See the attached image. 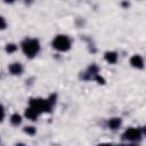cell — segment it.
Returning <instances> with one entry per match:
<instances>
[{"mask_svg":"<svg viewBox=\"0 0 146 146\" xmlns=\"http://www.w3.org/2000/svg\"><path fill=\"white\" fill-rule=\"evenodd\" d=\"M122 125V119L121 117H111L107 121V128L111 130H117Z\"/></svg>","mask_w":146,"mask_h":146,"instance_id":"obj_9","label":"cell"},{"mask_svg":"<svg viewBox=\"0 0 146 146\" xmlns=\"http://www.w3.org/2000/svg\"><path fill=\"white\" fill-rule=\"evenodd\" d=\"M104 59L108 63V64H115L119 59V55L116 51H113V50H110V51H106L104 54Z\"/></svg>","mask_w":146,"mask_h":146,"instance_id":"obj_8","label":"cell"},{"mask_svg":"<svg viewBox=\"0 0 146 146\" xmlns=\"http://www.w3.org/2000/svg\"><path fill=\"white\" fill-rule=\"evenodd\" d=\"M15 146H26V145H25L24 143H17V144H16Z\"/></svg>","mask_w":146,"mask_h":146,"instance_id":"obj_18","label":"cell"},{"mask_svg":"<svg viewBox=\"0 0 146 146\" xmlns=\"http://www.w3.org/2000/svg\"><path fill=\"white\" fill-rule=\"evenodd\" d=\"M7 27V22L6 19L0 15V30H5Z\"/></svg>","mask_w":146,"mask_h":146,"instance_id":"obj_13","label":"cell"},{"mask_svg":"<svg viewBox=\"0 0 146 146\" xmlns=\"http://www.w3.org/2000/svg\"><path fill=\"white\" fill-rule=\"evenodd\" d=\"M23 131H24L25 133H27L29 136H34L35 132H36V129H35L33 125H26V127H24Z\"/></svg>","mask_w":146,"mask_h":146,"instance_id":"obj_12","label":"cell"},{"mask_svg":"<svg viewBox=\"0 0 146 146\" xmlns=\"http://www.w3.org/2000/svg\"><path fill=\"white\" fill-rule=\"evenodd\" d=\"M97 146H114V145L111 144V143H100V144H98Z\"/></svg>","mask_w":146,"mask_h":146,"instance_id":"obj_16","label":"cell"},{"mask_svg":"<svg viewBox=\"0 0 146 146\" xmlns=\"http://www.w3.org/2000/svg\"><path fill=\"white\" fill-rule=\"evenodd\" d=\"M51 46L54 49H56L57 51H60V52H66L71 49L72 47V41L71 39L65 35V34H58L56 35L54 39H52V42H51Z\"/></svg>","mask_w":146,"mask_h":146,"instance_id":"obj_3","label":"cell"},{"mask_svg":"<svg viewBox=\"0 0 146 146\" xmlns=\"http://www.w3.org/2000/svg\"><path fill=\"white\" fill-rule=\"evenodd\" d=\"M21 48L23 54L27 57V58H34L41 49L40 46V41L35 38H26L22 41L21 43Z\"/></svg>","mask_w":146,"mask_h":146,"instance_id":"obj_1","label":"cell"},{"mask_svg":"<svg viewBox=\"0 0 146 146\" xmlns=\"http://www.w3.org/2000/svg\"><path fill=\"white\" fill-rule=\"evenodd\" d=\"M130 65H131L132 67L137 68V70H143L144 66H145L144 58H143L140 55H138V54L132 55L131 58H130Z\"/></svg>","mask_w":146,"mask_h":146,"instance_id":"obj_5","label":"cell"},{"mask_svg":"<svg viewBox=\"0 0 146 146\" xmlns=\"http://www.w3.org/2000/svg\"><path fill=\"white\" fill-rule=\"evenodd\" d=\"M94 80H96L98 83H102V84H104V83H105V80H104V78H103V76H100L99 74H97L96 76H94Z\"/></svg>","mask_w":146,"mask_h":146,"instance_id":"obj_15","label":"cell"},{"mask_svg":"<svg viewBox=\"0 0 146 146\" xmlns=\"http://www.w3.org/2000/svg\"><path fill=\"white\" fill-rule=\"evenodd\" d=\"M22 122H23V117H22L21 114H18V113H14V114H11V116H10V123H11L14 127H18V125H21Z\"/></svg>","mask_w":146,"mask_h":146,"instance_id":"obj_10","label":"cell"},{"mask_svg":"<svg viewBox=\"0 0 146 146\" xmlns=\"http://www.w3.org/2000/svg\"><path fill=\"white\" fill-rule=\"evenodd\" d=\"M115 146H138V145H136V144H117Z\"/></svg>","mask_w":146,"mask_h":146,"instance_id":"obj_17","label":"cell"},{"mask_svg":"<svg viewBox=\"0 0 146 146\" xmlns=\"http://www.w3.org/2000/svg\"><path fill=\"white\" fill-rule=\"evenodd\" d=\"M5 115H6V112H5V107H3V105H1V104H0V122H2V121H3V119H5Z\"/></svg>","mask_w":146,"mask_h":146,"instance_id":"obj_14","label":"cell"},{"mask_svg":"<svg viewBox=\"0 0 146 146\" xmlns=\"http://www.w3.org/2000/svg\"><path fill=\"white\" fill-rule=\"evenodd\" d=\"M143 130L140 128H136V127H130L128 129L124 130V132L122 133V139L125 141H130V143H136V141H140L143 138Z\"/></svg>","mask_w":146,"mask_h":146,"instance_id":"obj_4","label":"cell"},{"mask_svg":"<svg viewBox=\"0 0 146 146\" xmlns=\"http://www.w3.org/2000/svg\"><path fill=\"white\" fill-rule=\"evenodd\" d=\"M17 49H18V47H17L16 43H7V44L5 46V51L8 52V54H13V52H15Z\"/></svg>","mask_w":146,"mask_h":146,"instance_id":"obj_11","label":"cell"},{"mask_svg":"<svg viewBox=\"0 0 146 146\" xmlns=\"http://www.w3.org/2000/svg\"><path fill=\"white\" fill-rule=\"evenodd\" d=\"M8 71L13 75H21L23 73V71H24V67H23V65L21 63L14 62V63L8 65Z\"/></svg>","mask_w":146,"mask_h":146,"instance_id":"obj_6","label":"cell"},{"mask_svg":"<svg viewBox=\"0 0 146 146\" xmlns=\"http://www.w3.org/2000/svg\"><path fill=\"white\" fill-rule=\"evenodd\" d=\"M24 116L27 119V120H30V121H36L38 119H39V116H40V113H38L35 110H33L32 107H27V108H25V111H24Z\"/></svg>","mask_w":146,"mask_h":146,"instance_id":"obj_7","label":"cell"},{"mask_svg":"<svg viewBox=\"0 0 146 146\" xmlns=\"http://www.w3.org/2000/svg\"><path fill=\"white\" fill-rule=\"evenodd\" d=\"M29 106L35 110L38 113H50L52 110V105L49 103L48 98H41V97H33L29 102Z\"/></svg>","mask_w":146,"mask_h":146,"instance_id":"obj_2","label":"cell"}]
</instances>
